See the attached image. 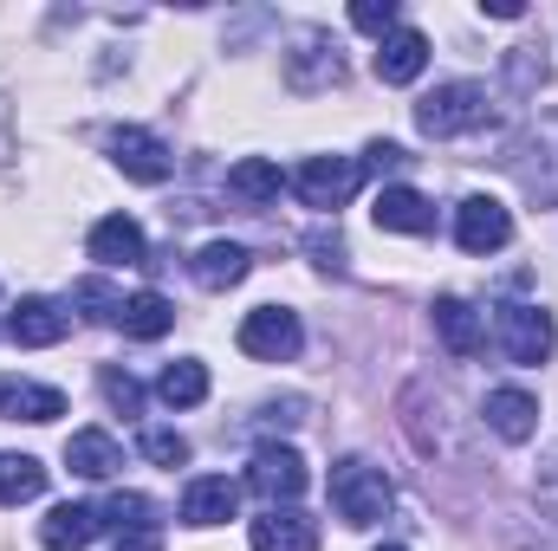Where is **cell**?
<instances>
[{"label": "cell", "mask_w": 558, "mask_h": 551, "mask_svg": "<svg viewBox=\"0 0 558 551\" xmlns=\"http://www.w3.org/2000/svg\"><path fill=\"white\" fill-rule=\"evenodd\" d=\"M487 124H494V105H487V85H474V78H448V85H435L416 105V131L435 143L474 137Z\"/></svg>", "instance_id": "6da1fadb"}, {"label": "cell", "mask_w": 558, "mask_h": 551, "mask_svg": "<svg viewBox=\"0 0 558 551\" xmlns=\"http://www.w3.org/2000/svg\"><path fill=\"white\" fill-rule=\"evenodd\" d=\"M331 506H338V519L344 526H377L390 506H397V487H390V474L377 467V461H364V454H351V461H338L331 467Z\"/></svg>", "instance_id": "7a4b0ae2"}, {"label": "cell", "mask_w": 558, "mask_h": 551, "mask_svg": "<svg viewBox=\"0 0 558 551\" xmlns=\"http://www.w3.org/2000/svg\"><path fill=\"white\" fill-rule=\"evenodd\" d=\"M500 162L513 169V182H520L539 208H558V118L526 124L520 137L507 143V156H500Z\"/></svg>", "instance_id": "3957f363"}, {"label": "cell", "mask_w": 558, "mask_h": 551, "mask_svg": "<svg viewBox=\"0 0 558 551\" xmlns=\"http://www.w3.org/2000/svg\"><path fill=\"white\" fill-rule=\"evenodd\" d=\"M292 188H299L305 208H344L364 188V162L357 156H305L292 169Z\"/></svg>", "instance_id": "277c9868"}, {"label": "cell", "mask_w": 558, "mask_h": 551, "mask_svg": "<svg viewBox=\"0 0 558 551\" xmlns=\"http://www.w3.org/2000/svg\"><path fill=\"white\" fill-rule=\"evenodd\" d=\"M500 351L520 364V370H539L546 357H553V344H558V325H553V311H539V305H500Z\"/></svg>", "instance_id": "5b68a950"}, {"label": "cell", "mask_w": 558, "mask_h": 551, "mask_svg": "<svg viewBox=\"0 0 558 551\" xmlns=\"http://www.w3.org/2000/svg\"><path fill=\"white\" fill-rule=\"evenodd\" d=\"M299 344H305V331H299V311H286V305H260L241 318V351L260 364H292Z\"/></svg>", "instance_id": "8992f818"}, {"label": "cell", "mask_w": 558, "mask_h": 551, "mask_svg": "<svg viewBox=\"0 0 558 551\" xmlns=\"http://www.w3.org/2000/svg\"><path fill=\"white\" fill-rule=\"evenodd\" d=\"M454 241H461V254H500L513 241V215L494 195H468L454 208Z\"/></svg>", "instance_id": "52a82bcc"}, {"label": "cell", "mask_w": 558, "mask_h": 551, "mask_svg": "<svg viewBox=\"0 0 558 551\" xmlns=\"http://www.w3.org/2000/svg\"><path fill=\"white\" fill-rule=\"evenodd\" d=\"M305 480H312L305 461H299L292 448H274V441H267V448L254 454V467H247V487H254L267 506H292V500L305 493Z\"/></svg>", "instance_id": "ba28073f"}, {"label": "cell", "mask_w": 558, "mask_h": 551, "mask_svg": "<svg viewBox=\"0 0 558 551\" xmlns=\"http://www.w3.org/2000/svg\"><path fill=\"white\" fill-rule=\"evenodd\" d=\"M105 143H111V162H118L131 182H169V169H175L169 143L149 137V131H137V124H118Z\"/></svg>", "instance_id": "9c48e42d"}, {"label": "cell", "mask_w": 558, "mask_h": 551, "mask_svg": "<svg viewBox=\"0 0 558 551\" xmlns=\"http://www.w3.org/2000/svg\"><path fill=\"white\" fill-rule=\"evenodd\" d=\"M344 78V59L325 33H305L292 52H286V91H331Z\"/></svg>", "instance_id": "30bf717a"}, {"label": "cell", "mask_w": 558, "mask_h": 551, "mask_svg": "<svg viewBox=\"0 0 558 551\" xmlns=\"http://www.w3.org/2000/svg\"><path fill=\"white\" fill-rule=\"evenodd\" d=\"M234 506H241V487H234L228 474H202V480H189V493H182V526H195V532L228 526Z\"/></svg>", "instance_id": "8fae6325"}, {"label": "cell", "mask_w": 558, "mask_h": 551, "mask_svg": "<svg viewBox=\"0 0 558 551\" xmlns=\"http://www.w3.org/2000/svg\"><path fill=\"white\" fill-rule=\"evenodd\" d=\"M65 331H72V311L52 305V298H20V311L7 318V338L26 344V351H46V344H59Z\"/></svg>", "instance_id": "7c38bea8"}, {"label": "cell", "mask_w": 558, "mask_h": 551, "mask_svg": "<svg viewBox=\"0 0 558 551\" xmlns=\"http://www.w3.org/2000/svg\"><path fill=\"white\" fill-rule=\"evenodd\" d=\"M92 260H105V267H149V241H143V228L131 215H105L92 228Z\"/></svg>", "instance_id": "4fadbf2b"}, {"label": "cell", "mask_w": 558, "mask_h": 551, "mask_svg": "<svg viewBox=\"0 0 558 551\" xmlns=\"http://www.w3.org/2000/svg\"><path fill=\"white\" fill-rule=\"evenodd\" d=\"M247 539H254V551H318V526L292 506H267Z\"/></svg>", "instance_id": "5bb4252c"}, {"label": "cell", "mask_w": 558, "mask_h": 551, "mask_svg": "<svg viewBox=\"0 0 558 551\" xmlns=\"http://www.w3.org/2000/svg\"><path fill=\"white\" fill-rule=\"evenodd\" d=\"M371 65H377V78H384V85H416L422 65H428V39H422L416 26H397V33L377 46V59H371Z\"/></svg>", "instance_id": "9a60e30c"}, {"label": "cell", "mask_w": 558, "mask_h": 551, "mask_svg": "<svg viewBox=\"0 0 558 551\" xmlns=\"http://www.w3.org/2000/svg\"><path fill=\"white\" fill-rule=\"evenodd\" d=\"M189 273H195V285H208V292H228V285H241V279L254 273V254L241 241H208L189 260Z\"/></svg>", "instance_id": "2e32d148"}, {"label": "cell", "mask_w": 558, "mask_h": 551, "mask_svg": "<svg viewBox=\"0 0 558 551\" xmlns=\"http://www.w3.org/2000/svg\"><path fill=\"white\" fill-rule=\"evenodd\" d=\"M371 215H377V228H384V234H428V228H435L428 195L403 188V182H397V188H377V208H371Z\"/></svg>", "instance_id": "e0dca14e"}, {"label": "cell", "mask_w": 558, "mask_h": 551, "mask_svg": "<svg viewBox=\"0 0 558 551\" xmlns=\"http://www.w3.org/2000/svg\"><path fill=\"white\" fill-rule=\"evenodd\" d=\"M487 428L500 434V441H533L539 434V403L526 396V390H487Z\"/></svg>", "instance_id": "ac0fdd59"}, {"label": "cell", "mask_w": 558, "mask_h": 551, "mask_svg": "<svg viewBox=\"0 0 558 551\" xmlns=\"http://www.w3.org/2000/svg\"><path fill=\"white\" fill-rule=\"evenodd\" d=\"M98 532H105V513H98V506H78V500L52 506L46 526H39V539H46L52 551H78V546H92Z\"/></svg>", "instance_id": "d6986e66"}, {"label": "cell", "mask_w": 558, "mask_h": 551, "mask_svg": "<svg viewBox=\"0 0 558 551\" xmlns=\"http://www.w3.org/2000/svg\"><path fill=\"white\" fill-rule=\"evenodd\" d=\"M0 415H7V421H59V415H65V396L46 390V383L0 377Z\"/></svg>", "instance_id": "ffe728a7"}, {"label": "cell", "mask_w": 558, "mask_h": 551, "mask_svg": "<svg viewBox=\"0 0 558 551\" xmlns=\"http://www.w3.org/2000/svg\"><path fill=\"white\" fill-rule=\"evenodd\" d=\"M435 338L454 351V357H474L481 344H487V331H481V318H474V305L468 298H435Z\"/></svg>", "instance_id": "44dd1931"}, {"label": "cell", "mask_w": 558, "mask_h": 551, "mask_svg": "<svg viewBox=\"0 0 558 551\" xmlns=\"http://www.w3.org/2000/svg\"><path fill=\"white\" fill-rule=\"evenodd\" d=\"M65 467L85 474V480H111V474L124 467V454H118V441H111L105 428H78V434L65 441Z\"/></svg>", "instance_id": "7402d4cb"}, {"label": "cell", "mask_w": 558, "mask_h": 551, "mask_svg": "<svg viewBox=\"0 0 558 551\" xmlns=\"http://www.w3.org/2000/svg\"><path fill=\"white\" fill-rule=\"evenodd\" d=\"M175 325V305L162 298V292H137V298H124V311H118V331L124 338H162Z\"/></svg>", "instance_id": "603a6c76"}, {"label": "cell", "mask_w": 558, "mask_h": 551, "mask_svg": "<svg viewBox=\"0 0 558 551\" xmlns=\"http://www.w3.org/2000/svg\"><path fill=\"white\" fill-rule=\"evenodd\" d=\"M156 396H162L169 409H195V403H208V370H202L195 357H182V364H169V370L156 377Z\"/></svg>", "instance_id": "cb8c5ba5"}, {"label": "cell", "mask_w": 558, "mask_h": 551, "mask_svg": "<svg viewBox=\"0 0 558 551\" xmlns=\"http://www.w3.org/2000/svg\"><path fill=\"white\" fill-rule=\"evenodd\" d=\"M39 493H46V467L33 454H0V506L39 500Z\"/></svg>", "instance_id": "d4e9b609"}, {"label": "cell", "mask_w": 558, "mask_h": 551, "mask_svg": "<svg viewBox=\"0 0 558 551\" xmlns=\"http://www.w3.org/2000/svg\"><path fill=\"white\" fill-rule=\"evenodd\" d=\"M228 195H241L247 208L274 201V195H279V169L267 162V156H247V162H234V169H228Z\"/></svg>", "instance_id": "484cf974"}, {"label": "cell", "mask_w": 558, "mask_h": 551, "mask_svg": "<svg viewBox=\"0 0 558 551\" xmlns=\"http://www.w3.org/2000/svg\"><path fill=\"white\" fill-rule=\"evenodd\" d=\"M98 513H105V532H143V526H156V500L149 493H111Z\"/></svg>", "instance_id": "4316f807"}, {"label": "cell", "mask_w": 558, "mask_h": 551, "mask_svg": "<svg viewBox=\"0 0 558 551\" xmlns=\"http://www.w3.org/2000/svg\"><path fill=\"white\" fill-rule=\"evenodd\" d=\"M72 305H85V318H98V325H118V311H124V298H118L105 279H78Z\"/></svg>", "instance_id": "83f0119b"}, {"label": "cell", "mask_w": 558, "mask_h": 551, "mask_svg": "<svg viewBox=\"0 0 558 551\" xmlns=\"http://www.w3.org/2000/svg\"><path fill=\"white\" fill-rule=\"evenodd\" d=\"M397 20H403L397 0H357V7H351V26H357V33H384V39H390Z\"/></svg>", "instance_id": "f1b7e54d"}, {"label": "cell", "mask_w": 558, "mask_h": 551, "mask_svg": "<svg viewBox=\"0 0 558 551\" xmlns=\"http://www.w3.org/2000/svg\"><path fill=\"white\" fill-rule=\"evenodd\" d=\"M143 454H149L156 467H182V461H189V441H182L175 428H143Z\"/></svg>", "instance_id": "f546056e"}, {"label": "cell", "mask_w": 558, "mask_h": 551, "mask_svg": "<svg viewBox=\"0 0 558 551\" xmlns=\"http://www.w3.org/2000/svg\"><path fill=\"white\" fill-rule=\"evenodd\" d=\"M305 254H312L325 273H344V234H338V228H312V234H305Z\"/></svg>", "instance_id": "4dcf8cb0"}, {"label": "cell", "mask_w": 558, "mask_h": 551, "mask_svg": "<svg viewBox=\"0 0 558 551\" xmlns=\"http://www.w3.org/2000/svg\"><path fill=\"white\" fill-rule=\"evenodd\" d=\"M105 396H111V409L143 415V383L131 377V370H105Z\"/></svg>", "instance_id": "1f68e13d"}, {"label": "cell", "mask_w": 558, "mask_h": 551, "mask_svg": "<svg viewBox=\"0 0 558 551\" xmlns=\"http://www.w3.org/2000/svg\"><path fill=\"white\" fill-rule=\"evenodd\" d=\"M507 72H513V85H520V91L546 85V59H533V46H513V52H507Z\"/></svg>", "instance_id": "d6a6232c"}, {"label": "cell", "mask_w": 558, "mask_h": 551, "mask_svg": "<svg viewBox=\"0 0 558 551\" xmlns=\"http://www.w3.org/2000/svg\"><path fill=\"white\" fill-rule=\"evenodd\" d=\"M403 162H410V149H397V143H371L364 149V175L371 169H403Z\"/></svg>", "instance_id": "836d02e7"}, {"label": "cell", "mask_w": 558, "mask_h": 551, "mask_svg": "<svg viewBox=\"0 0 558 551\" xmlns=\"http://www.w3.org/2000/svg\"><path fill=\"white\" fill-rule=\"evenodd\" d=\"M118 551H162V532L143 526V532H118Z\"/></svg>", "instance_id": "e575fe53"}, {"label": "cell", "mask_w": 558, "mask_h": 551, "mask_svg": "<svg viewBox=\"0 0 558 551\" xmlns=\"http://www.w3.org/2000/svg\"><path fill=\"white\" fill-rule=\"evenodd\" d=\"M487 13H494V20H520L526 7H520V0H487Z\"/></svg>", "instance_id": "d590c367"}, {"label": "cell", "mask_w": 558, "mask_h": 551, "mask_svg": "<svg viewBox=\"0 0 558 551\" xmlns=\"http://www.w3.org/2000/svg\"><path fill=\"white\" fill-rule=\"evenodd\" d=\"M377 551H403V546H377Z\"/></svg>", "instance_id": "8d00e7d4"}]
</instances>
